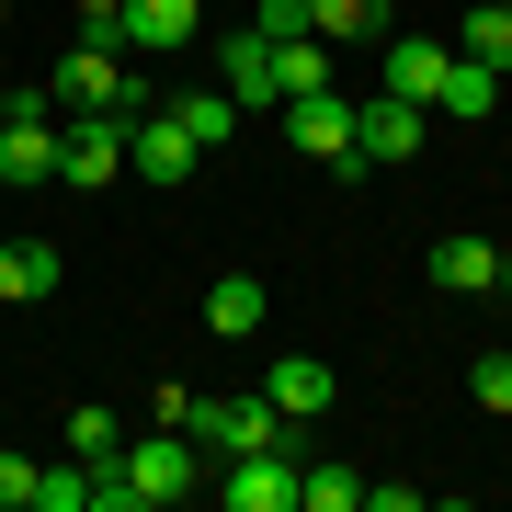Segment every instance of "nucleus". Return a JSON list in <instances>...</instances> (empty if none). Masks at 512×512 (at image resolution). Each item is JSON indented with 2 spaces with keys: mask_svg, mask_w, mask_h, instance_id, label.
<instances>
[{
  "mask_svg": "<svg viewBox=\"0 0 512 512\" xmlns=\"http://www.w3.org/2000/svg\"><path fill=\"white\" fill-rule=\"evenodd\" d=\"M46 103H57V114H148L160 92H148V69H137L126 46H69L57 80H46Z\"/></svg>",
  "mask_w": 512,
  "mask_h": 512,
  "instance_id": "f257e3e1",
  "label": "nucleus"
},
{
  "mask_svg": "<svg viewBox=\"0 0 512 512\" xmlns=\"http://www.w3.org/2000/svg\"><path fill=\"white\" fill-rule=\"evenodd\" d=\"M114 467H126L137 512H171V501H183L194 478H205V444H194V433H171V421H160V433H137V444H126Z\"/></svg>",
  "mask_w": 512,
  "mask_h": 512,
  "instance_id": "f03ea898",
  "label": "nucleus"
},
{
  "mask_svg": "<svg viewBox=\"0 0 512 512\" xmlns=\"http://www.w3.org/2000/svg\"><path fill=\"white\" fill-rule=\"evenodd\" d=\"M57 126H69V114H57L46 92L12 103V126H0V183H12V194H46L57 183Z\"/></svg>",
  "mask_w": 512,
  "mask_h": 512,
  "instance_id": "7ed1b4c3",
  "label": "nucleus"
},
{
  "mask_svg": "<svg viewBox=\"0 0 512 512\" xmlns=\"http://www.w3.org/2000/svg\"><path fill=\"white\" fill-rule=\"evenodd\" d=\"M57 183L69 194L126 183V114H69V126H57Z\"/></svg>",
  "mask_w": 512,
  "mask_h": 512,
  "instance_id": "20e7f679",
  "label": "nucleus"
},
{
  "mask_svg": "<svg viewBox=\"0 0 512 512\" xmlns=\"http://www.w3.org/2000/svg\"><path fill=\"white\" fill-rule=\"evenodd\" d=\"M217 501H228V512H296V456H285V433L217 456Z\"/></svg>",
  "mask_w": 512,
  "mask_h": 512,
  "instance_id": "39448f33",
  "label": "nucleus"
},
{
  "mask_svg": "<svg viewBox=\"0 0 512 512\" xmlns=\"http://www.w3.org/2000/svg\"><path fill=\"white\" fill-rule=\"evenodd\" d=\"M194 160H205V148H194V126L171 103L126 114V171H137V183H194Z\"/></svg>",
  "mask_w": 512,
  "mask_h": 512,
  "instance_id": "423d86ee",
  "label": "nucleus"
},
{
  "mask_svg": "<svg viewBox=\"0 0 512 512\" xmlns=\"http://www.w3.org/2000/svg\"><path fill=\"white\" fill-rule=\"evenodd\" d=\"M183 433L205 444V456H239V444H274V433H285V410L262 399V387H239V399H194V410H183Z\"/></svg>",
  "mask_w": 512,
  "mask_h": 512,
  "instance_id": "0eeeda50",
  "label": "nucleus"
},
{
  "mask_svg": "<svg viewBox=\"0 0 512 512\" xmlns=\"http://www.w3.org/2000/svg\"><path fill=\"white\" fill-rule=\"evenodd\" d=\"M353 160H365V171H410L421 160V103H399V92L353 103Z\"/></svg>",
  "mask_w": 512,
  "mask_h": 512,
  "instance_id": "6e6552de",
  "label": "nucleus"
},
{
  "mask_svg": "<svg viewBox=\"0 0 512 512\" xmlns=\"http://www.w3.org/2000/svg\"><path fill=\"white\" fill-rule=\"evenodd\" d=\"M444 57H456L444 35H376V80H387L399 103H421V114H433V80H444Z\"/></svg>",
  "mask_w": 512,
  "mask_h": 512,
  "instance_id": "1a4fd4ad",
  "label": "nucleus"
},
{
  "mask_svg": "<svg viewBox=\"0 0 512 512\" xmlns=\"http://www.w3.org/2000/svg\"><path fill=\"white\" fill-rule=\"evenodd\" d=\"M217 92L239 103V114H274V46L239 23V35H217Z\"/></svg>",
  "mask_w": 512,
  "mask_h": 512,
  "instance_id": "9d476101",
  "label": "nucleus"
},
{
  "mask_svg": "<svg viewBox=\"0 0 512 512\" xmlns=\"http://www.w3.org/2000/svg\"><path fill=\"white\" fill-rule=\"evenodd\" d=\"M205 35V0H126V57H171Z\"/></svg>",
  "mask_w": 512,
  "mask_h": 512,
  "instance_id": "9b49d317",
  "label": "nucleus"
},
{
  "mask_svg": "<svg viewBox=\"0 0 512 512\" xmlns=\"http://www.w3.org/2000/svg\"><path fill=\"white\" fill-rule=\"evenodd\" d=\"M262 399H274L285 421H319L330 399H342V376H330L319 353H274V376H262Z\"/></svg>",
  "mask_w": 512,
  "mask_h": 512,
  "instance_id": "f8f14e48",
  "label": "nucleus"
},
{
  "mask_svg": "<svg viewBox=\"0 0 512 512\" xmlns=\"http://www.w3.org/2000/svg\"><path fill=\"white\" fill-rule=\"evenodd\" d=\"M285 137L308 148V160H353V103H342V92H308V103H285Z\"/></svg>",
  "mask_w": 512,
  "mask_h": 512,
  "instance_id": "ddd939ff",
  "label": "nucleus"
},
{
  "mask_svg": "<svg viewBox=\"0 0 512 512\" xmlns=\"http://www.w3.org/2000/svg\"><path fill=\"white\" fill-rule=\"evenodd\" d=\"M262 46H274V114L330 92V35H262Z\"/></svg>",
  "mask_w": 512,
  "mask_h": 512,
  "instance_id": "4468645a",
  "label": "nucleus"
},
{
  "mask_svg": "<svg viewBox=\"0 0 512 512\" xmlns=\"http://www.w3.org/2000/svg\"><path fill=\"white\" fill-rule=\"evenodd\" d=\"M57 239H0V308H35V296H57Z\"/></svg>",
  "mask_w": 512,
  "mask_h": 512,
  "instance_id": "2eb2a0df",
  "label": "nucleus"
},
{
  "mask_svg": "<svg viewBox=\"0 0 512 512\" xmlns=\"http://www.w3.org/2000/svg\"><path fill=\"white\" fill-rule=\"evenodd\" d=\"M490 274H501L490 239H467V228H444V239H433V285H444V296H490Z\"/></svg>",
  "mask_w": 512,
  "mask_h": 512,
  "instance_id": "dca6fc26",
  "label": "nucleus"
},
{
  "mask_svg": "<svg viewBox=\"0 0 512 512\" xmlns=\"http://www.w3.org/2000/svg\"><path fill=\"white\" fill-rule=\"evenodd\" d=\"M262 308H274V296H262V274H217V285H205V330H217V342H251Z\"/></svg>",
  "mask_w": 512,
  "mask_h": 512,
  "instance_id": "f3484780",
  "label": "nucleus"
},
{
  "mask_svg": "<svg viewBox=\"0 0 512 512\" xmlns=\"http://www.w3.org/2000/svg\"><path fill=\"white\" fill-rule=\"evenodd\" d=\"M433 114H501V69H478V57H444Z\"/></svg>",
  "mask_w": 512,
  "mask_h": 512,
  "instance_id": "a211bd4d",
  "label": "nucleus"
},
{
  "mask_svg": "<svg viewBox=\"0 0 512 512\" xmlns=\"http://www.w3.org/2000/svg\"><path fill=\"white\" fill-rule=\"evenodd\" d=\"M456 57H478V69L512 80V12H501V0H478V12L456 23Z\"/></svg>",
  "mask_w": 512,
  "mask_h": 512,
  "instance_id": "6ab92c4d",
  "label": "nucleus"
},
{
  "mask_svg": "<svg viewBox=\"0 0 512 512\" xmlns=\"http://www.w3.org/2000/svg\"><path fill=\"white\" fill-rule=\"evenodd\" d=\"M308 35H330V46H365V35H387V0H308Z\"/></svg>",
  "mask_w": 512,
  "mask_h": 512,
  "instance_id": "aec40b11",
  "label": "nucleus"
},
{
  "mask_svg": "<svg viewBox=\"0 0 512 512\" xmlns=\"http://www.w3.org/2000/svg\"><path fill=\"white\" fill-rule=\"evenodd\" d=\"M296 512H365V467H296Z\"/></svg>",
  "mask_w": 512,
  "mask_h": 512,
  "instance_id": "412c9836",
  "label": "nucleus"
},
{
  "mask_svg": "<svg viewBox=\"0 0 512 512\" xmlns=\"http://www.w3.org/2000/svg\"><path fill=\"white\" fill-rule=\"evenodd\" d=\"M69 456H92V467H114V456H126V421H114L103 399H80V410H69Z\"/></svg>",
  "mask_w": 512,
  "mask_h": 512,
  "instance_id": "4be33fe9",
  "label": "nucleus"
},
{
  "mask_svg": "<svg viewBox=\"0 0 512 512\" xmlns=\"http://www.w3.org/2000/svg\"><path fill=\"white\" fill-rule=\"evenodd\" d=\"M35 512H92V456H69V467H35Z\"/></svg>",
  "mask_w": 512,
  "mask_h": 512,
  "instance_id": "5701e85b",
  "label": "nucleus"
},
{
  "mask_svg": "<svg viewBox=\"0 0 512 512\" xmlns=\"http://www.w3.org/2000/svg\"><path fill=\"white\" fill-rule=\"evenodd\" d=\"M171 114L194 126V148H228V137H239V103H228V92H183Z\"/></svg>",
  "mask_w": 512,
  "mask_h": 512,
  "instance_id": "b1692460",
  "label": "nucleus"
},
{
  "mask_svg": "<svg viewBox=\"0 0 512 512\" xmlns=\"http://www.w3.org/2000/svg\"><path fill=\"white\" fill-rule=\"evenodd\" d=\"M467 399L512 421V353H478V365H467Z\"/></svg>",
  "mask_w": 512,
  "mask_h": 512,
  "instance_id": "393cba45",
  "label": "nucleus"
},
{
  "mask_svg": "<svg viewBox=\"0 0 512 512\" xmlns=\"http://www.w3.org/2000/svg\"><path fill=\"white\" fill-rule=\"evenodd\" d=\"M80 46H126V0H80Z\"/></svg>",
  "mask_w": 512,
  "mask_h": 512,
  "instance_id": "a878e982",
  "label": "nucleus"
},
{
  "mask_svg": "<svg viewBox=\"0 0 512 512\" xmlns=\"http://www.w3.org/2000/svg\"><path fill=\"white\" fill-rule=\"evenodd\" d=\"M0 512H35V456H12V444H0Z\"/></svg>",
  "mask_w": 512,
  "mask_h": 512,
  "instance_id": "bb28decb",
  "label": "nucleus"
},
{
  "mask_svg": "<svg viewBox=\"0 0 512 512\" xmlns=\"http://www.w3.org/2000/svg\"><path fill=\"white\" fill-rule=\"evenodd\" d=\"M251 35H308V0H262V23Z\"/></svg>",
  "mask_w": 512,
  "mask_h": 512,
  "instance_id": "cd10ccee",
  "label": "nucleus"
},
{
  "mask_svg": "<svg viewBox=\"0 0 512 512\" xmlns=\"http://www.w3.org/2000/svg\"><path fill=\"white\" fill-rule=\"evenodd\" d=\"M490 296H512V251H501V274H490Z\"/></svg>",
  "mask_w": 512,
  "mask_h": 512,
  "instance_id": "c85d7f7f",
  "label": "nucleus"
},
{
  "mask_svg": "<svg viewBox=\"0 0 512 512\" xmlns=\"http://www.w3.org/2000/svg\"><path fill=\"white\" fill-rule=\"evenodd\" d=\"M12 103H23V92H0V126H12Z\"/></svg>",
  "mask_w": 512,
  "mask_h": 512,
  "instance_id": "c756f323",
  "label": "nucleus"
},
{
  "mask_svg": "<svg viewBox=\"0 0 512 512\" xmlns=\"http://www.w3.org/2000/svg\"><path fill=\"white\" fill-rule=\"evenodd\" d=\"M501 12H512V0H501Z\"/></svg>",
  "mask_w": 512,
  "mask_h": 512,
  "instance_id": "7c9ffc66",
  "label": "nucleus"
}]
</instances>
